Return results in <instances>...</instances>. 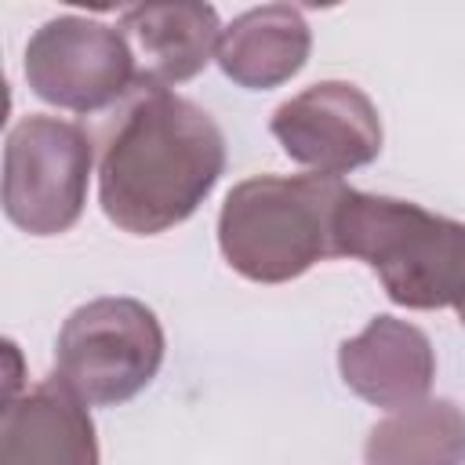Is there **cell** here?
Returning <instances> with one entry per match:
<instances>
[{
  "instance_id": "obj_1",
  "label": "cell",
  "mask_w": 465,
  "mask_h": 465,
  "mask_svg": "<svg viewBox=\"0 0 465 465\" xmlns=\"http://www.w3.org/2000/svg\"><path fill=\"white\" fill-rule=\"evenodd\" d=\"M225 171V138L207 109L167 91L138 87L102 138L98 203L134 236L185 222Z\"/></svg>"
},
{
  "instance_id": "obj_2",
  "label": "cell",
  "mask_w": 465,
  "mask_h": 465,
  "mask_svg": "<svg viewBox=\"0 0 465 465\" xmlns=\"http://www.w3.org/2000/svg\"><path fill=\"white\" fill-rule=\"evenodd\" d=\"M334 251L367 262L403 309L465 305V222L349 185L334 218Z\"/></svg>"
},
{
  "instance_id": "obj_3",
  "label": "cell",
  "mask_w": 465,
  "mask_h": 465,
  "mask_svg": "<svg viewBox=\"0 0 465 465\" xmlns=\"http://www.w3.org/2000/svg\"><path fill=\"white\" fill-rule=\"evenodd\" d=\"M349 185L331 174H258L229 189L218 214L225 262L254 283H287L334 251V218Z\"/></svg>"
},
{
  "instance_id": "obj_4",
  "label": "cell",
  "mask_w": 465,
  "mask_h": 465,
  "mask_svg": "<svg viewBox=\"0 0 465 465\" xmlns=\"http://www.w3.org/2000/svg\"><path fill=\"white\" fill-rule=\"evenodd\" d=\"M163 363V327L138 298H94L69 312L54 341V374L87 403L138 396Z\"/></svg>"
},
{
  "instance_id": "obj_5",
  "label": "cell",
  "mask_w": 465,
  "mask_h": 465,
  "mask_svg": "<svg viewBox=\"0 0 465 465\" xmlns=\"http://www.w3.org/2000/svg\"><path fill=\"white\" fill-rule=\"evenodd\" d=\"M94 145L91 134L58 116L29 113L4 145V214L29 236L73 229L87 203Z\"/></svg>"
},
{
  "instance_id": "obj_6",
  "label": "cell",
  "mask_w": 465,
  "mask_h": 465,
  "mask_svg": "<svg viewBox=\"0 0 465 465\" xmlns=\"http://www.w3.org/2000/svg\"><path fill=\"white\" fill-rule=\"evenodd\" d=\"M25 84L47 105L102 113L138 91V62L116 25L58 15L25 44Z\"/></svg>"
},
{
  "instance_id": "obj_7",
  "label": "cell",
  "mask_w": 465,
  "mask_h": 465,
  "mask_svg": "<svg viewBox=\"0 0 465 465\" xmlns=\"http://www.w3.org/2000/svg\"><path fill=\"white\" fill-rule=\"evenodd\" d=\"M280 149L316 174L341 178L381 153V116L371 94L349 80H320L276 105L269 120Z\"/></svg>"
},
{
  "instance_id": "obj_8",
  "label": "cell",
  "mask_w": 465,
  "mask_h": 465,
  "mask_svg": "<svg viewBox=\"0 0 465 465\" xmlns=\"http://www.w3.org/2000/svg\"><path fill=\"white\" fill-rule=\"evenodd\" d=\"M0 465H98L87 403L58 374L4 400Z\"/></svg>"
},
{
  "instance_id": "obj_9",
  "label": "cell",
  "mask_w": 465,
  "mask_h": 465,
  "mask_svg": "<svg viewBox=\"0 0 465 465\" xmlns=\"http://www.w3.org/2000/svg\"><path fill=\"white\" fill-rule=\"evenodd\" d=\"M338 371L360 400L400 411L429 396L436 352L421 327L396 316H374L356 338L338 345Z\"/></svg>"
},
{
  "instance_id": "obj_10",
  "label": "cell",
  "mask_w": 465,
  "mask_h": 465,
  "mask_svg": "<svg viewBox=\"0 0 465 465\" xmlns=\"http://www.w3.org/2000/svg\"><path fill=\"white\" fill-rule=\"evenodd\" d=\"M138 62V87H171L193 80L222 40V22L211 4H138L116 22Z\"/></svg>"
},
{
  "instance_id": "obj_11",
  "label": "cell",
  "mask_w": 465,
  "mask_h": 465,
  "mask_svg": "<svg viewBox=\"0 0 465 465\" xmlns=\"http://www.w3.org/2000/svg\"><path fill=\"white\" fill-rule=\"evenodd\" d=\"M309 51L312 33L305 15L291 4H265L243 11L222 29L214 62L232 84L247 91H269L302 73Z\"/></svg>"
},
{
  "instance_id": "obj_12",
  "label": "cell",
  "mask_w": 465,
  "mask_h": 465,
  "mask_svg": "<svg viewBox=\"0 0 465 465\" xmlns=\"http://www.w3.org/2000/svg\"><path fill=\"white\" fill-rule=\"evenodd\" d=\"M367 465H461L465 411L454 400H418L381 418L363 443Z\"/></svg>"
},
{
  "instance_id": "obj_13",
  "label": "cell",
  "mask_w": 465,
  "mask_h": 465,
  "mask_svg": "<svg viewBox=\"0 0 465 465\" xmlns=\"http://www.w3.org/2000/svg\"><path fill=\"white\" fill-rule=\"evenodd\" d=\"M458 320H461V327H465V305H458Z\"/></svg>"
}]
</instances>
